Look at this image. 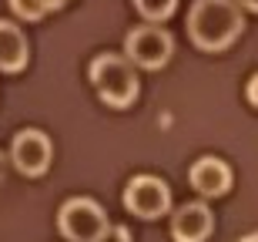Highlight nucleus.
Listing matches in <instances>:
<instances>
[{
    "mask_svg": "<svg viewBox=\"0 0 258 242\" xmlns=\"http://www.w3.org/2000/svg\"><path fill=\"white\" fill-rule=\"evenodd\" d=\"M134 7L148 24H161V20H168L174 14L178 0H134Z\"/></svg>",
    "mask_w": 258,
    "mask_h": 242,
    "instance_id": "nucleus-10",
    "label": "nucleus"
},
{
    "mask_svg": "<svg viewBox=\"0 0 258 242\" xmlns=\"http://www.w3.org/2000/svg\"><path fill=\"white\" fill-rule=\"evenodd\" d=\"M215 229V215H211L208 202H184L181 209H174L171 215V235L174 242H205Z\"/></svg>",
    "mask_w": 258,
    "mask_h": 242,
    "instance_id": "nucleus-7",
    "label": "nucleus"
},
{
    "mask_svg": "<svg viewBox=\"0 0 258 242\" xmlns=\"http://www.w3.org/2000/svg\"><path fill=\"white\" fill-rule=\"evenodd\" d=\"M30 58V44L24 37V30L10 20H0V71L17 74Z\"/></svg>",
    "mask_w": 258,
    "mask_h": 242,
    "instance_id": "nucleus-9",
    "label": "nucleus"
},
{
    "mask_svg": "<svg viewBox=\"0 0 258 242\" xmlns=\"http://www.w3.org/2000/svg\"><path fill=\"white\" fill-rule=\"evenodd\" d=\"M238 242H258V232H251V235H245V239H238Z\"/></svg>",
    "mask_w": 258,
    "mask_h": 242,
    "instance_id": "nucleus-17",
    "label": "nucleus"
},
{
    "mask_svg": "<svg viewBox=\"0 0 258 242\" xmlns=\"http://www.w3.org/2000/svg\"><path fill=\"white\" fill-rule=\"evenodd\" d=\"M124 209L144 222L161 219L171 212V188L168 182L154 178V175H134L124 188Z\"/></svg>",
    "mask_w": 258,
    "mask_h": 242,
    "instance_id": "nucleus-5",
    "label": "nucleus"
},
{
    "mask_svg": "<svg viewBox=\"0 0 258 242\" xmlns=\"http://www.w3.org/2000/svg\"><path fill=\"white\" fill-rule=\"evenodd\" d=\"M171 51H174L171 34L164 27H158V24H141L124 37V58L144 71L164 68L171 61Z\"/></svg>",
    "mask_w": 258,
    "mask_h": 242,
    "instance_id": "nucleus-4",
    "label": "nucleus"
},
{
    "mask_svg": "<svg viewBox=\"0 0 258 242\" xmlns=\"http://www.w3.org/2000/svg\"><path fill=\"white\" fill-rule=\"evenodd\" d=\"M37 4H40L44 10H60V7L67 4V0H37Z\"/></svg>",
    "mask_w": 258,
    "mask_h": 242,
    "instance_id": "nucleus-14",
    "label": "nucleus"
},
{
    "mask_svg": "<svg viewBox=\"0 0 258 242\" xmlns=\"http://www.w3.org/2000/svg\"><path fill=\"white\" fill-rule=\"evenodd\" d=\"M91 84L107 108H127L138 98V74L124 54H97L91 61Z\"/></svg>",
    "mask_w": 258,
    "mask_h": 242,
    "instance_id": "nucleus-2",
    "label": "nucleus"
},
{
    "mask_svg": "<svg viewBox=\"0 0 258 242\" xmlns=\"http://www.w3.org/2000/svg\"><path fill=\"white\" fill-rule=\"evenodd\" d=\"M241 7H245V10H255V14H258V0H241Z\"/></svg>",
    "mask_w": 258,
    "mask_h": 242,
    "instance_id": "nucleus-16",
    "label": "nucleus"
},
{
    "mask_svg": "<svg viewBox=\"0 0 258 242\" xmlns=\"http://www.w3.org/2000/svg\"><path fill=\"white\" fill-rule=\"evenodd\" d=\"M50 158H54V148H50V138L37 128H24L14 135V145H10V162L20 175L27 178H37L50 168Z\"/></svg>",
    "mask_w": 258,
    "mask_h": 242,
    "instance_id": "nucleus-6",
    "label": "nucleus"
},
{
    "mask_svg": "<svg viewBox=\"0 0 258 242\" xmlns=\"http://www.w3.org/2000/svg\"><path fill=\"white\" fill-rule=\"evenodd\" d=\"M94 242H131V232H127V225H107Z\"/></svg>",
    "mask_w": 258,
    "mask_h": 242,
    "instance_id": "nucleus-12",
    "label": "nucleus"
},
{
    "mask_svg": "<svg viewBox=\"0 0 258 242\" xmlns=\"http://www.w3.org/2000/svg\"><path fill=\"white\" fill-rule=\"evenodd\" d=\"M4 175H7V155L0 152V182H4Z\"/></svg>",
    "mask_w": 258,
    "mask_h": 242,
    "instance_id": "nucleus-15",
    "label": "nucleus"
},
{
    "mask_svg": "<svg viewBox=\"0 0 258 242\" xmlns=\"http://www.w3.org/2000/svg\"><path fill=\"white\" fill-rule=\"evenodd\" d=\"M188 178H191V188L201 199H218V195H225L231 188V168L215 155L198 158V162L191 165Z\"/></svg>",
    "mask_w": 258,
    "mask_h": 242,
    "instance_id": "nucleus-8",
    "label": "nucleus"
},
{
    "mask_svg": "<svg viewBox=\"0 0 258 242\" xmlns=\"http://www.w3.org/2000/svg\"><path fill=\"white\" fill-rule=\"evenodd\" d=\"M107 225L111 222H107L104 209H101L94 199H84V195L67 199V202L60 205V212H57V229L67 242H94Z\"/></svg>",
    "mask_w": 258,
    "mask_h": 242,
    "instance_id": "nucleus-3",
    "label": "nucleus"
},
{
    "mask_svg": "<svg viewBox=\"0 0 258 242\" xmlns=\"http://www.w3.org/2000/svg\"><path fill=\"white\" fill-rule=\"evenodd\" d=\"M248 101H251V105L258 108V74H255V78L248 81Z\"/></svg>",
    "mask_w": 258,
    "mask_h": 242,
    "instance_id": "nucleus-13",
    "label": "nucleus"
},
{
    "mask_svg": "<svg viewBox=\"0 0 258 242\" xmlns=\"http://www.w3.org/2000/svg\"><path fill=\"white\" fill-rule=\"evenodd\" d=\"M245 30V14L235 0H195L188 14V37L198 51L218 54L231 47Z\"/></svg>",
    "mask_w": 258,
    "mask_h": 242,
    "instance_id": "nucleus-1",
    "label": "nucleus"
},
{
    "mask_svg": "<svg viewBox=\"0 0 258 242\" xmlns=\"http://www.w3.org/2000/svg\"><path fill=\"white\" fill-rule=\"evenodd\" d=\"M10 10H14L20 20H27V24H34V20H40L44 14H47L37 0H10Z\"/></svg>",
    "mask_w": 258,
    "mask_h": 242,
    "instance_id": "nucleus-11",
    "label": "nucleus"
}]
</instances>
